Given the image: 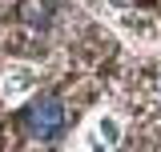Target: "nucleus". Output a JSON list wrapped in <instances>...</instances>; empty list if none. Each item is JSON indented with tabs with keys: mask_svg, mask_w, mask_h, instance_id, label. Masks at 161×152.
<instances>
[{
	"mask_svg": "<svg viewBox=\"0 0 161 152\" xmlns=\"http://www.w3.org/2000/svg\"><path fill=\"white\" fill-rule=\"evenodd\" d=\"M24 128L32 140H57L64 132V100L53 92H44L40 100L28 104V112H24Z\"/></svg>",
	"mask_w": 161,
	"mask_h": 152,
	"instance_id": "obj_1",
	"label": "nucleus"
},
{
	"mask_svg": "<svg viewBox=\"0 0 161 152\" xmlns=\"http://www.w3.org/2000/svg\"><path fill=\"white\" fill-rule=\"evenodd\" d=\"M32 84H36V68L16 64V68H8L4 80H0V96H4V100H16V96H24Z\"/></svg>",
	"mask_w": 161,
	"mask_h": 152,
	"instance_id": "obj_2",
	"label": "nucleus"
},
{
	"mask_svg": "<svg viewBox=\"0 0 161 152\" xmlns=\"http://www.w3.org/2000/svg\"><path fill=\"white\" fill-rule=\"evenodd\" d=\"M97 128H101V136H105V144H113V140L121 136V124L113 120V116H101V124H97Z\"/></svg>",
	"mask_w": 161,
	"mask_h": 152,
	"instance_id": "obj_3",
	"label": "nucleus"
},
{
	"mask_svg": "<svg viewBox=\"0 0 161 152\" xmlns=\"http://www.w3.org/2000/svg\"><path fill=\"white\" fill-rule=\"evenodd\" d=\"M89 152H109V144L105 140H89Z\"/></svg>",
	"mask_w": 161,
	"mask_h": 152,
	"instance_id": "obj_4",
	"label": "nucleus"
},
{
	"mask_svg": "<svg viewBox=\"0 0 161 152\" xmlns=\"http://www.w3.org/2000/svg\"><path fill=\"white\" fill-rule=\"evenodd\" d=\"M157 96H161V80H157Z\"/></svg>",
	"mask_w": 161,
	"mask_h": 152,
	"instance_id": "obj_5",
	"label": "nucleus"
}]
</instances>
